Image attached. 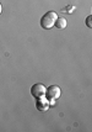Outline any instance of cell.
<instances>
[{"label": "cell", "instance_id": "cell-1", "mask_svg": "<svg viewBox=\"0 0 92 132\" xmlns=\"http://www.w3.org/2000/svg\"><path fill=\"white\" fill-rule=\"evenodd\" d=\"M58 15L55 11H48L46 12L42 19H40V26L44 30H50L54 26V23L57 21Z\"/></svg>", "mask_w": 92, "mask_h": 132}, {"label": "cell", "instance_id": "cell-2", "mask_svg": "<svg viewBox=\"0 0 92 132\" xmlns=\"http://www.w3.org/2000/svg\"><path fill=\"white\" fill-rule=\"evenodd\" d=\"M46 92H47V88L43 84H40V83L35 84L31 88V94H32V96L35 99H39L46 96Z\"/></svg>", "mask_w": 92, "mask_h": 132}, {"label": "cell", "instance_id": "cell-3", "mask_svg": "<svg viewBox=\"0 0 92 132\" xmlns=\"http://www.w3.org/2000/svg\"><path fill=\"white\" fill-rule=\"evenodd\" d=\"M60 94H62V90L58 85H50L49 88H47L46 92V98L48 100H57V99L60 98Z\"/></svg>", "mask_w": 92, "mask_h": 132}, {"label": "cell", "instance_id": "cell-4", "mask_svg": "<svg viewBox=\"0 0 92 132\" xmlns=\"http://www.w3.org/2000/svg\"><path fill=\"white\" fill-rule=\"evenodd\" d=\"M49 105H50L49 100L46 96L37 99V101H36V108H37V110H39V111H47V110L49 109Z\"/></svg>", "mask_w": 92, "mask_h": 132}, {"label": "cell", "instance_id": "cell-5", "mask_svg": "<svg viewBox=\"0 0 92 132\" xmlns=\"http://www.w3.org/2000/svg\"><path fill=\"white\" fill-rule=\"evenodd\" d=\"M66 25H68V22H66V20H65L64 17H60V19L58 17L55 23H54V26H55L58 30H64L66 27Z\"/></svg>", "mask_w": 92, "mask_h": 132}, {"label": "cell", "instance_id": "cell-6", "mask_svg": "<svg viewBox=\"0 0 92 132\" xmlns=\"http://www.w3.org/2000/svg\"><path fill=\"white\" fill-rule=\"evenodd\" d=\"M91 20H92V16L90 15V16H87L86 19V26L88 27V29H92V22H91Z\"/></svg>", "mask_w": 92, "mask_h": 132}, {"label": "cell", "instance_id": "cell-7", "mask_svg": "<svg viewBox=\"0 0 92 132\" xmlns=\"http://www.w3.org/2000/svg\"><path fill=\"white\" fill-rule=\"evenodd\" d=\"M1 11H3V6H1V4H0V14H1Z\"/></svg>", "mask_w": 92, "mask_h": 132}]
</instances>
